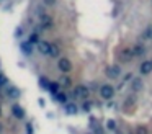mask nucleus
<instances>
[{"instance_id": "nucleus-1", "label": "nucleus", "mask_w": 152, "mask_h": 134, "mask_svg": "<svg viewBox=\"0 0 152 134\" xmlns=\"http://www.w3.org/2000/svg\"><path fill=\"white\" fill-rule=\"evenodd\" d=\"M115 92H116V88L113 87V85L105 83V85H102V87H100V97H102L103 100L108 101V100H111V98H113Z\"/></svg>"}, {"instance_id": "nucleus-8", "label": "nucleus", "mask_w": 152, "mask_h": 134, "mask_svg": "<svg viewBox=\"0 0 152 134\" xmlns=\"http://www.w3.org/2000/svg\"><path fill=\"white\" fill-rule=\"evenodd\" d=\"M131 88H132V92H141L142 88H144V82H142V78L141 77H134L131 80Z\"/></svg>"}, {"instance_id": "nucleus-20", "label": "nucleus", "mask_w": 152, "mask_h": 134, "mask_svg": "<svg viewBox=\"0 0 152 134\" xmlns=\"http://www.w3.org/2000/svg\"><path fill=\"white\" fill-rule=\"evenodd\" d=\"M62 87H70L72 85V80H70V77H67V75H64V77H61V82H59Z\"/></svg>"}, {"instance_id": "nucleus-24", "label": "nucleus", "mask_w": 152, "mask_h": 134, "mask_svg": "<svg viewBox=\"0 0 152 134\" xmlns=\"http://www.w3.org/2000/svg\"><path fill=\"white\" fill-rule=\"evenodd\" d=\"M92 106H93V101H85L83 106H82V110L83 111H90V110H92Z\"/></svg>"}, {"instance_id": "nucleus-26", "label": "nucleus", "mask_w": 152, "mask_h": 134, "mask_svg": "<svg viewBox=\"0 0 152 134\" xmlns=\"http://www.w3.org/2000/svg\"><path fill=\"white\" fill-rule=\"evenodd\" d=\"M43 2H44V5H48V7L56 5V0H43Z\"/></svg>"}, {"instance_id": "nucleus-23", "label": "nucleus", "mask_w": 152, "mask_h": 134, "mask_svg": "<svg viewBox=\"0 0 152 134\" xmlns=\"http://www.w3.org/2000/svg\"><path fill=\"white\" fill-rule=\"evenodd\" d=\"M54 98H56L57 101H61V103H64V105L67 103V97H66V95L62 93V92H59V93H57V95H56V97H54Z\"/></svg>"}, {"instance_id": "nucleus-15", "label": "nucleus", "mask_w": 152, "mask_h": 134, "mask_svg": "<svg viewBox=\"0 0 152 134\" xmlns=\"http://www.w3.org/2000/svg\"><path fill=\"white\" fill-rule=\"evenodd\" d=\"M64 110H66V113H69V114H75L77 111H79L75 105H74V103H69V101H67V103L64 105Z\"/></svg>"}, {"instance_id": "nucleus-25", "label": "nucleus", "mask_w": 152, "mask_h": 134, "mask_svg": "<svg viewBox=\"0 0 152 134\" xmlns=\"http://www.w3.org/2000/svg\"><path fill=\"white\" fill-rule=\"evenodd\" d=\"M132 78H134V75H132V74H126V75H124V78H123V83H126V82L132 80Z\"/></svg>"}, {"instance_id": "nucleus-11", "label": "nucleus", "mask_w": 152, "mask_h": 134, "mask_svg": "<svg viewBox=\"0 0 152 134\" xmlns=\"http://www.w3.org/2000/svg\"><path fill=\"white\" fill-rule=\"evenodd\" d=\"M119 57H121L123 61H131V59H134L132 57V48H124L121 51V54H119Z\"/></svg>"}, {"instance_id": "nucleus-21", "label": "nucleus", "mask_w": 152, "mask_h": 134, "mask_svg": "<svg viewBox=\"0 0 152 134\" xmlns=\"http://www.w3.org/2000/svg\"><path fill=\"white\" fill-rule=\"evenodd\" d=\"M134 134H149V129H147V126H137L134 129Z\"/></svg>"}, {"instance_id": "nucleus-7", "label": "nucleus", "mask_w": 152, "mask_h": 134, "mask_svg": "<svg viewBox=\"0 0 152 134\" xmlns=\"http://www.w3.org/2000/svg\"><path fill=\"white\" fill-rule=\"evenodd\" d=\"M53 26V18L49 15H41V23H39V28L41 29H49Z\"/></svg>"}, {"instance_id": "nucleus-18", "label": "nucleus", "mask_w": 152, "mask_h": 134, "mask_svg": "<svg viewBox=\"0 0 152 134\" xmlns=\"http://www.w3.org/2000/svg\"><path fill=\"white\" fill-rule=\"evenodd\" d=\"M49 85H51V82L48 80L44 75H43V77H39V87H41V88H44V90H49Z\"/></svg>"}, {"instance_id": "nucleus-2", "label": "nucleus", "mask_w": 152, "mask_h": 134, "mask_svg": "<svg viewBox=\"0 0 152 134\" xmlns=\"http://www.w3.org/2000/svg\"><path fill=\"white\" fill-rule=\"evenodd\" d=\"M57 69H59L62 74H69V72L72 70V62L67 57H61L59 61H57Z\"/></svg>"}, {"instance_id": "nucleus-22", "label": "nucleus", "mask_w": 152, "mask_h": 134, "mask_svg": "<svg viewBox=\"0 0 152 134\" xmlns=\"http://www.w3.org/2000/svg\"><path fill=\"white\" fill-rule=\"evenodd\" d=\"M105 126H106V129H108V131H115L116 129V121L115 119H108Z\"/></svg>"}, {"instance_id": "nucleus-14", "label": "nucleus", "mask_w": 152, "mask_h": 134, "mask_svg": "<svg viewBox=\"0 0 152 134\" xmlns=\"http://www.w3.org/2000/svg\"><path fill=\"white\" fill-rule=\"evenodd\" d=\"M141 38L145 39V41H151V39H152V25H147V28L142 31Z\"/></svg>"}, {"instance_id": "nucleus-6", "label": "nucleus", "mask_w": 152, "mask_h": 134, "mask_svg": "<svg viewBox=\"0 0 152 134\" xmlns=\"http://www.w3.org/2000/svg\"><path fill=\"white\" fill-rule=\"evenodd\" d=\"M38 48V52L43 56H49V51H51V42L49 41H39L36 44Z\"/></svg>"}, {"instance_id": "nucleus-19", "label": "nucleus", "mask_w": 152, "mask_h": 134, "mask_svg": "<svg viewBox=\"0 0 152 134\" xmlns=\"http://www.w3.org/2000/svg\"><path fill=\"white\" fill-rule=\"evenodd\" d=\"M28 41H30L33 46H34V44H38V42L41 41V39H39V34H38V33H31L30 38H28Z\"/></svg>"}, {"instance_id": "nucleus-28", "label": "nucleus", "mask_w": 152, "mask_h": 134, "mask_svg": "<svg viewBox=\"0 0 152 134\" xmlns=\"http://www.w3.org/2000/svg\"><path fill=\"white\" fill-rule=\"evenodd\" d=\"M95 134H105V133H103L102 127H96V129H95Z\"/></svg>"}, {"instance_id": "nucleus-3", "label": "nucleus", "mask_w": 152, "mask_h": 134, "mask_svg": "<svg viewBox=\"0 0 152 134\" xmlns=\"http://www.w3.org/2000/svg\"><path fill=\"white\" fill-rule=\"evenodd\" d=\"M106 75H108V78H111V80H116V78L121 77V67H119L118 64L110 65V67H106Z\"/></svg>"}, {"instance_id": "nucleus-17", "label": "nucleus", "mask_w": 152, "mask_h": 134, "mask_svg": "<svg viewBox=\"0 0 152 134\" xmlns=\"http://www.w3.org/2000/svg\"><path fill=\"white\" fill-rule=\"evenodd\" d=\"M7 93H8V97H10V98H18V97L21 95V92L18 90L17 87H10V88H8Z\"/></svg>"}, {"instance_id": "nucleus-27", "label": "nucleus", "mask_w": 152, "mask_h": 134, "mask_svg": "<svg viewBox=\"0 0 152 134\" xmlns=\"http://www.w3.org/2000/svg\"><path fill=\"white\" fill-rule=\"evenodd\" d=\"M5 82H7L5 75H4V74H0V88H2V85H5Z\"/></svg>"}, {"instance_id": "nucleus-4", "label": "nucleus", "mask_w": 152, "mask_h": 134, "mask_svg": "<svg viewBox=\"0 0 152 134\" xmlns=\"http://www.w3.org/2000/svg\"><path fill=\"white\" fill-rule=\"evenodd\" d=\"M88 95H90V90H88V87H85V85H77V87L74 88V97H77V98L87 100Z\"/></svg>"}, {"instance_id": "nucleus-5", "label": "nucleus", "mask_w": 152, "mask_h": 134, "mask_svg": "<svg viewBox=\"0 0 152 134\" xmlns=\"http://www.w3.org/2000/svg\"><path fill=\"white\" fill-rule=\"evenodd\" d=\"M139 72H141V75H149L152 72V59H147V61H142L141 65H139Z\"/></svg>"}, {"instance_id": "nucleus-29", "label": "nucleus", "mask_w": 152, "mask_h": 134, "mask_svg": "<svg viewBox=\"0 0 152 134\" xmlns=\"http://www.w3.org/2000/svg\"><path fill=\"white\" fill-rule=\"evenodd\" d=\"M2 133H4V124L0 123V134H2Z\"/></svg>"}, {"instance_id": "nucleus-16", "label": "nucleus", "mask_w": 152, "mask_h": 134, "mask_svg": "<svg viewBox=\"0 0 152 134\" xmlns=\"http://www.w3.org/2000/svg\"><path fill=\"white\" fill-rule=\"evenodd\" d=\"M59 56H61V49H59V46H56V44H51L49 57H59Z\"/></svg>"}, {"instance_id": "nucleus-13", "label": "nucleus", "mask_w": 152, "mask_h": 134, "mask_svg": "<svg viewBox=\"0 0 152 134\" xmlns=\"http://www.w3.org/2000/svg\"><path fill=\"white\" fill-rule=\"evenodd\" d=\"M48 92H51V95H53V97H56V95L61 92V83H57V82H51L49 90H48Z\"/></svg>"}, {"instance_id": "nucleus-30", "label": "nucleus", "mask_w": 152, "mask_h": 134, "mask_svg": "<svg viewBox=\"0 0 152 134\" xmlns=\"http://www.w3.org/2000/svg\"><path fill=\"white\" fill-rule=\"evenodd\" d=\"M0 116H2V108H0Z\"/></svg>"}, {"instance_id": "nucleus-12", "label": "nucleus", "mask_w": 152, "mask_h": 134, "mask_svg": "<svg viewBox=\"0 0 152 134\" xmlns=\"http://www.w3.org/2000/svg\"><path fill=\"white\" fill-rule=\"evenodd\" d=\"M20 48H21V51H23L26 56H30L31 52H33V44H31L30 41H23V42H21Z\"/></svg>"}, {"instance_id": "nucleus-10", "label": "nucleus", "mask_w": 152, "mask_h": 134, "mask_svg": "<svg viewBox=\"0 0 152 134\" xmlns=\"http://www.w3.org/2000/svg\"><path fill=\"white\" fill-rule=\"evenodd\" d=\"M145 54V46L142 44H136L132 48V57H142Z\"/></svg>"}, {"instance_id": "nucleus-9", "label": "nucleus", "mask_w": 152, "mask_h": 134, "mask_svg": "<svg viewBox=\"0 0 152 134\" xmlns=\"http://www.w3.org/2000/svg\"><path fill=\"white\" fill-rule=\"evenodd\" d=\"M12 113L17 119H23L25 118V110L20 106V105H12Z\"/></svg>"}]
</instances>
